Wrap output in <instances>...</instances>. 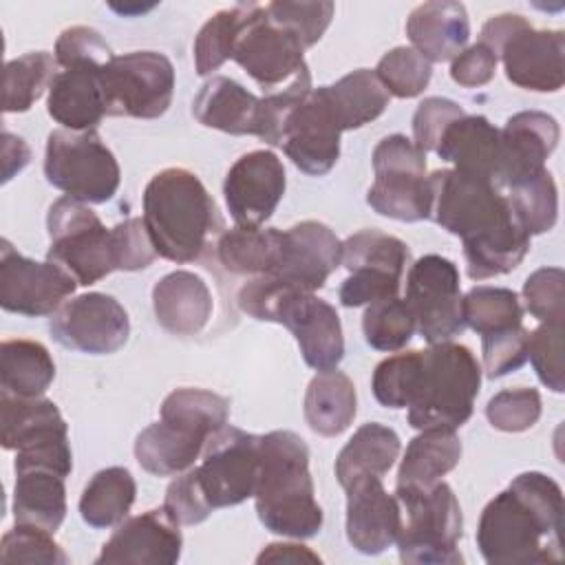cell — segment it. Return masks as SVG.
Listing matches in <instances>:
<instances>
[{
  "mask_svg": "<svg viewBox=\"0 0 565 565\" xmlns=\"http://www.w3.org/2000/svg\"><path fill=\"white\" fill-rule=\"evenodd\" d=\"M46 260L64 267L77 285H95L117 269L110 230L88 207L71 196H60L46 214Z\"/></svg>",
  "mask_w": 565,
  "mask_h": 565,
  "instance_id": "9c48e42d",
  "label": "cell"
},
{
  "mask_svg": "<svg viewBox=\"0 0 565 565\" xmlns=\"http://www.w3.org/2000/svg\"><path fill=\"white\" fill-rule=\"evenodd\" d=\"M194 472L212 510L247 501L260 475V435L223 426L207 439Z\"/></svg>",
  "mask_w": 565,
  "mask_h": 565,
  "instance_id": "7c38bea8",
  "label": "cell"
},
{
  "mask_svg": "<svg viewBox=\"0 0 565 565\" xmlns=\"http://www.w3.org/2000/svg\"><path fill=\"white\" fill-rule=\"evenodd\" d=\"M53 53H55L57 66H62V68L77 64V62L106 64L113 57V51L106 44V40L102 38V33L95 31L93 26H84V24L64 29L55 42Z\"/></svg>",
  "mask_w": 565,
  "mask_h": 565,
  "instance_id": "94428289",
  "label": "cell"
},
{
  "mask_svg": "<svg viewBox=\"0 0 565 565\" xmlns=\"http://www.w3.org/2000/svg\"><path fill=\"white\" fill-rule=\"evenodd\" d=\"M411 263L408 245L380 230H360L342 241V267L349 271L355 269H384L397 276H404L406 265Z\"/></svg>",
  "mask_w": 565,
  "mask_h": 565,
  "instance_id": "7bdbcfd3",
  "label": "cell"
},
{
  "mask_svg": "<svg viewBox=\"0 0 565 565\" xmlns=\"http://www.w3.org/2000/svg\"><path fill=\"white\" fill-rule=\"evenodd\" d=\"M53 380L55 362L42 342L15 338L0 344V393L42 397Z\"/></svg>",
  "mask_w": 565,
  "mask_h": 565,
  "instance_id": "e575fe53",
  "label": "cell"
},
{
  "mask_svg": "<svg viewBox=\"0 0 565 565\" xmlns=\"http://www.w3.org/2000/svg\"><path fill=\"white\" fill-rule=\"evenodd\" d=\"M505 77L525 90L556 93L565 84V33L525 24L497 53Z\"/></svg>",
  "mask_w": 565,
  "mask_h": 565,
  "instance_id": "44dd1931",
  "label": "cell"
},
{
  "mask_svg": "<svg viewBox=\"0 0 565 565\" xmlns=\"http://www.w3.org/2000/svg\"><path fill=\"white\" fill-rule=\"evenodd\" d=\"M282 252V230L278 227H232L216 238V258L230 274H269Z\"/></svg>",
  "mask_w": 565,
  "mask_h": 565,
  "instance_id": "d590c367",
  "label": "cell"
},
{
  "mask_svg": "<svg viewBox=\"0 0 565 565\" xmlns=\"http://www.w3.org/2000/svg\"><path fill=\"white\" fill-rule=\"evenodd\" d=\"M271 20L280 22L282 26L291 29L305 49L320 42L324 31L331 24L335 4L333 2H289V0H276L265 4Z\"/></svg>",
  "mask_w": 565,
  "mask_h": 565,
  "instance_id": "f5cc1de1",
  "label": "cell"
},
{
  "mask_svg": "<svg viewBox=\"0 0 565 565\" xmlns=\"http://www.w3.org/2000/svg\"><path fill=\"white\" fill-rule=\"evenodd\" d=\"M525 24H530L523 15L519 13H499L492 15L490 20H486V24L481 26V44H486L494 55L499 53V49Z\"/></svg>",
  "mask_w": 565,
  "mask_h": 565,
  "instance_id": "be15d7a7",
  "label": "cell"
},
{
  "mask_svg": "<svg viewBox=\"0 0 565 565\" xmlns=\"http://www.w3.org/2000/svg\"><path fill=\"white\" fill-rule=\"evenodd\" d=\"M137 497V483L128 468L110 466L90 477L79 497V516L95 530L119 525Z\"/></svg>",
  "mask_w": 565,
  "mask_h": 565,
  "instance_id": "8d00e7d4",
  "label": "cell"
},
{
  "mask_svg": "<svg viewBox=\"0 0 565 565\" xmlns=\"http://www.w3.org/2000/svg\"><path fill=\"white\" fill-rule=\"evenodd\" d=\"M305 422L322 437L342 435L355 419L358 393L351 377L338 369L318 371L305 393Z\"/></svg>",
  "mask_w": 565,
  "mask_h": 565,
  "instance_id": "1f68e13d",
  "label": "cell"
},
{
  "mask_svg": "<svg viewBox=\"0 0 565 565\" xmlns=\"http://www.w3.org/2000/svg\"><path fill=\"white\" fill-rule=\"evenodd\" d=\"M60 472L49 468L15 470L13 519L22 525H35L55 534L66 516V488Z\"/></svg>",
  "mask_w": 565,
  "mask_h": 565,
  "instance_id": "4dcf8cb0",
  "label": "cell"
},
{
  "mask_svg": "<svg viewBox=\"0 0 565 565\" xmlns=\"http://www.w3.org/2000/svg\"><path fill=\"white\" fill-rule=\"evenodd\" d=\"M399 435L380 422L362 424L335 459V477L342 488L360 477H384L399 457Z\"/></svg>",
  "mask_w": 565,
  "mask_h": 565,
  "instance_id": "836d02e7",
  "label": "cell"
},
{
  "mask_svg": "<svg viewBox=\"0 0 565 565\" xmlns=\"http://www.w3.org/2000/svg\"><path fill=\"white\" fill-rule=\"evenodd\" d=\"M342 130H355L375 121L388 106L391 95L380 84L375 71L358 68L324 86Z\"/></svg>",
  "mask_w": 565,
  "mask_h": 565,
  "instance_id": "74e56055",
  "label": "cell"
},
{
  "mask_svg": "<svg viewBox=\"0 0 565 565\" xmlns=\"http://www.w3.org/2000/svg\"><path fill=\"white\" fill-rule=\"evenodd\" d=\"M106 115L157 119L174 95V66L159 51L113 55L102 68Z\"/></svg>",
  "mask_w": 565,
  "mask_h": 565,
  "instance_id": "8fae6325",
  "label": "cell"
},
{
  "mask_svg": "<svg viewBox=\"0 0 565 565\" xmlns=\"http://www.w3.org/2000/svg\"><path fill=\"white\" fill-rule=\"evenodd\" d=\"M260 88H282L307 71L305 46L298 35L271 20L265 4H254L232 57Z\"/></svg>",
  "mask_w": 565,
  "mask_h": 565,
  "instance_id": "5bb4252c",
  "label": "cell"
},
{
  "mask_svg": "<svg viewBox=\"0 0 565 565\" xmlns=\"http://www.w3.org/2000/svg\"><path fill=\"white\" fill-rule=\"evenodd\" d=\"M486 417L492 428L503 433L530 430L541 417V395L536 388H503L486 404Z\"/></svg>",
  "mask_w": 565,
  "mask_h": 565,
  "instance_id": "f907efd6",
  "label": "cell"
},
{
  "mask_svg": "<svg viewBox=\"0 0 565 565\" xmlns=\"http://www.w3.org/2000/svg\"><path fill=\"white\" fill-rule=\"evenodd\" d=\"M236 305L260 322H278L296 338L302 360L316 371H331L344 358V335L338 311L311 291H300L263 274L247 280Z\"/></svg>",
  "mask_w": 565,
  "mask_h": 565,
  "instance_id": "5b68a950",
  "label": "cell"
},
{
  "mask_svg": "<svg viewBox=\"0 0 565 565\" xmlns=\"http://www.w3.org/2000/svg\"><path fill=\"white\" fill-rule=\"evenodd\" d=\"M342 132L324 86H318L311 88L285 119L280 148L298 170L311 177H322L340 159Z\"/></svg>",
  "mask_w": 565,
  "mask_h": 565,
  "instance_id": "e0dca14e",
  "label": "cell"
},
{
  "mask_svg": "<svg viewBox=\"0 0 565 565\" xmlns=\"http://www.w3.org/2000/svg\"><path fill=\"white\" fill-rule=\"evenodd\" d=\"M181 525L168 510L152 508L137 516H126L102 545L97 565H174L181 558Z\"/></svg>",
  "mask_w": 565,
  "mask_h": 565,
  "instance_id": "d6986e66",
  "label": "cell"
},
{
  "mask_svg": "<svg viewBox=\"0 0 565 565\" xmlns=\"http://www.w3.org/2000/svg\"><path fill=\"white\" fill-rule=\"evenodd\" d=\"M254 503L260 523L274 534L300 541L322 530L324 514L316 501L309 448L294 430L260 435V475Z\"/></svg>",
  "mask_w": 565,
  "mask_h": 565,
  "instance_id": "3957f363",
  "label": "cell"
},
{
  "mask_svg": "<svg viewBox=\"0 0 565 565\" xmlns=\"http://www.w3.org/2000/svg\"><path fill=\"white\" fill-rule=\"evenodd\" d=\"M342 263V241L320 221H300L282 230V252L269 276L300 291H318Z\"/></svg>",
  "mask_w": 565,
  "mask_h": 565,
  "instance_id": "ffe728a7",
  "label": "cell"
},
{
  "mask_svg": "<svg viewBox=\"0 0 565 565\" xmlns=\"http://www.w3.org/2000/svg\"><path fill=\"white\" fill-rule=\"evenodd\" d=\"M205 444V435L159 419L137 435L135 459L146 472L154 477H177L194 466Z\"/></svg>",
  "mask_w": 565,
  "mask_h": 565,
  "instance_id": "f546056e",
  "label": "cell"
},
{
  "mask_svg": "<svg viewBox=\"0 0 565 565\" xmlns=\"http://www.w3.org/2000/svg\"><path fill=\"white\" fill-rule=\"evenodd\" d=\"M68 439V426L53 399L0 393V441L7 450H24Z\"/></svg>",
  "mask_w": 565,
  "mask_h": 565,
  "instance_id": "83f0119b",
  "label": "cell"
},
{
  "mask_svg": "<svg viewBox=\"0 0 565 565\" xmlns=\"http://www.w3.org/2000/svg\"><path fill=\"white\" fill-rule=\"evenodd\" d=\"M57 62L55 55L46 51L24 53L4 64V95L2 110L4 113H26L42 95L51 88Z\"/></svg>",
  "mask_w": 565,
  "mask_h": 565,
  "instance_id": "ab89813d",
  "label": "cell"
},
{
  "mask_svg": "<svg viewBox=\"0 0 565 565\" xmlns=\"http://www.w3.org/2000/svg\"><path fill=\"white\" fill-rule=\"evenodd\" d=\"M457 265L439 254L417 258L406 274V305L428 344L448 342L466 329Z\"/></svg>",
  "mask_w": 565,
  "mask_h": 565,
  "instance_id": "4fadbf2b",
  "label": "cell"
},
{
  "mask_svg": "<svg viewBox=\"0 0 565 565\" xmlns=\"http://www.w3.org/2000/svg\"><path fill=\"white\" fill-rule=\"evenodd\" d=\"M2 563H42V565H66L71 558L53 539V532L15 523L0 541Z\"/></svg>",
  "mask_w": 565,
  "mask_h": 565,
  "instance_id": "c3c4849f",
  "label": "cell"
},
{
  "mask_svg": "<svg viewBox=\"0 0 565 565\" xmlns=\"http://www.w3.org/2000/svg\"><path fill=\"white\" fill-rule=\"evenodd\" d=\"M44 177L71 199L106 203L119 190L121 170L95 130L57 128L46 137Z\"/></svg>",
  "mask_w": 565,
  "mask_h": 565,
  "instance_id": "ba28073f",
  "label": "cell"
},
{
  "mask_svg": "<svg viewBox=\"0 0 565 565\" xmlns=\"http://www.w3.org/2000/svg\"><path fill=\"white\" fill-rule=\"evenodd\" d=\"M406 35L413 49L433 62L457 57L470 38L466 7L452 0H433L415 7L406 20Z\"/></svg>",
  "mask_w": 565,
  "mask_h": 565,
  "instance_id": "4316f807",
  "label": "cell"
},
{
  "mask_svg": "<svg viewBox=\"0 0 565 565\" xmlns=\"http://www.w3.org/2000/svg\"><path fill=\"white\" fill-rule=\"evenodd\" d=\"M2 166H4V177L2 181H11L31 159V152H29V146L24 143L22 137H15L11 135L9 130H4V143H2Z\"/></svg>",
  "mask_w": 565,
  "mask_h": 565,
  "instance_id": "03108f58",
  "label": "cell"
},
{
  "mask_svg": "<svg viewBox=\"0 0 565 565\" xmlns=\"http://www.w3.org/2000/svg\"><path fill=\"white\" fill-rule=\"evenodd\" d=\"M527 358L541 380L552 393L565 391L563 371V322H541L527 338Z\"/></svg>",
  "mask_w": 565,
  "mask_h": 565,
  "instance_id": "816d5d0a",
  "label": "cell"
},
{
  "mask_svg": "<svg viewBox=\"0 0 565 565\" xmlns=\"http://www.w3.org/2000/svg\"><path fill=\"white\" fill-rule=\"evenodd\" d=\"M497 62V55L486 44L477 42L450 60V77L463 88H477L494 77Z\"/></svg>",
  "mask_w": 565,
  "mask_h": 565,
  "instance_id": "6125c7cd",
  "label": "cell"
},
{
  "mask_svg": "<svg viewBox=\"0 0 565 565\" xmlns=\"http://www.w3.org/2000/svg\"><path fill=\"white\" fill-rule=\"evenodd\" d=\"M415 331V316L404 298L395 296L366 305L362 316V333L371 349L386 353L402 351Z\"/></svg>",
  "mask_w": 565,
  "mask_h": 565,
  "instance_id": "f6af8a7d",
  "label": "cell"
},
{
  "mask_svg": "<svg viewBox=\"0 0 565 565\" xmlns=\"http://www.w3.org/2000/svg\"><path fill=\"white\" fill-rule=\"evenodd\" d=\"M256 563H322V558L302 543H269L256 556Z\"/></svg>",
  "mask_w": 565,
  "mask_h": 565,
  "instance_id": "e7e4bbea",
  "label": "cell"
},
{
  "mask_svg": "<svg viewBox=\"0 0 565 565\" xmlns=\"http://www.w3.org/2000/svg\"><path fill=\"white\" fill-rule=\"evenodd\" d=\"M347 492V539L353 550L366 556L386 552L399 536L402 508L388 494L382 477H360Z\"/></svg>",
  "mask_w": 565,
  "mask_h": 565,
  "instance_id": "7402d4cb",
  "label": "cell"
},
{
  "mask_svg": "<svg viewBox=\"0 0 565 565\" xmlns=\"http://www.w3.org/2000/svg\"><path fill=\"white\" fill-rule=\"evenodd\" d=\"M260 97L232 77H210L192 99V115L205 128L227 135H254L258 126Z\"/></svg>",
  "mask_w": 565,
  "mask_h": 565,
  "instance_id": "f1b7e54d",
  "label": "cell"
},
{
  "mask_svg": "<svg viewBox=\"0 0 565 565\" xmlns=\"http://www.w3.org/2000/svg\"><path fill=\"white\" fill-rule=\"evenodd\" d=\"M311 88H313L311 73L307 68L298 77H294L289 84H285L282 88H276V90L267 93L265 97H260L256 137L269 146H280L285 119L309 95Z\"/></svg>",
  "mask_w": 565,
  "mask_h": 565,
  "instance_id": "681fc988",
  "label": "cell"
},
{
  "mask_svg": "<svg viewBox=\"0 0 565 565\" xmlns=\"http://www.w3.org/2000/svg\"><path fill=\"white\" fill-rule=\"evenodd\" d=\"M375 181L366 203L382 216L395 221L430 218L433 192L426 174V152L406 135H388L373 150Z\"/></svg>",
  "mask_w": 565,
  "mask_h": 565,
  "instance_id": "30bf717a",
  "label": "cell"
},
{
  "mask_svg": "<svg viewBox=\"0 0 565 565\" xmlns=\"http://www.w3.org/2000/svg\"><path fill=\"white\" fill-rule=\"evenodd\" d=\"M463 108L448 97H426L413 115V141L419 150L430 152L437 148L444 130L459 117Z\"/></svg>",
  "mask_w": 565,
  "mask_h": 565,
  "instance_id": "91938a15",
  "label": "cell"
},
{
  "mask_svg": "<svg viewBox=\"0 0 565 565\" xmlns=\"http://www.w3.org/2000/svg\"><path fill=\"white\" fill-rule=\"evenodd\" d=\"M152 309L157 322L172 335L188 338L201 333L212 318V294L207 282L188 269L166 274L152 287Z\"/></svg>",
  "mask_w": 565,
  "mask_h": 565,
  "instance_id": "d4e9b609",
  "label": "cell"
},
{
  "mask_svg": "<svg viewBox=\"0 0 565 565\" xmlns=\"http://www.w3.org/2000/svg\"><path fill=\"white\" fill-rule=\"evenodd\" d=\"M461 459V439L455 430L426 428L406 446L395 488L426 490L441 481Z\"/></svg>",
  "mask_w": 565,
  "mask_h": 565,
  "instance_id": "d6a6232c",
  "label": "cell"
},
{
  "mask_svg": "<svg viewBox=\"0 0 565 565\" xmlns=\"http://www.w3.org/2000/svg\"><path fill=\"white\" fill-rule=\"evenodd\" d=\"M113 236V254H115V265L121 271H139L152 265V260L159 256L152 238L146 230L143 218H126L110 227Z\"/></svg>",
  "mask_w": 565,
  "mask_h": 565,
  "instance_id": "9f6ffc18",
  "label": "cell"
},
{
  "mask_svg": "<svg viewBox=\"0 0 565 565\" xmlns=\"http://www.w3.org/2000/svg\"><path fill=\"white\" fill-rule=\"evenodd\" d=\"M402 508L397 552L411 565H459V539L463 536L461 505L452 488L441 479L426 490L395 488Z\"/></svg>",
  "mask_w": 565,
  "mask_h": 565,
  "instance_id": "52a82bcc",
  "label": "cell"
},
{
  "mask_svg": "<svg viewBox=\"0 0 565 565\" xmlns=\"http://www.w3.org/2000/svg\"><path fill=\"white\" fill-rule=\"evenodd\" d=\"M477 355L459 342H439L424 349L419 384L406 419L415 430L461 428L475 411L481 386Z\"/></svg>",
  "mask_w": 565,
  "mask_h": 565,
  "instance_id": "8992f818",
  "label": "cell"
},
{
  "mask_svg": "<svg viewBox=\"0 0 565 565\" xmlns=\"http://www.w3.org/2000/svg\"><path fill=\"white\" fill-rule=\"evenodd\" d=\"M435 152L455 170L497 185L501 161V132L483 115H463L441 135ZM499 188V185H497Z\"/></svg>",
  "mask_w": 565,
  "mask_h": 565,
  "instance_id": "484cf974",
  "label": "cell"
},
{
  "mask_svg": "<svg viewBox=\"0 0 565 565\" xmlns=\"http://www.w3.org/2000/svg\"><path fill=\"white\" fill-rule=\"evenodd\" d=\"M508 203L530 236L550 232L558 218V190L552 172L545 168L536 177L510 188Z\"/></svg>",
  "mask_w": 565,
  "mask_h": 565,
  "instance_id": "ee69618b",
  "label": "cell"
},
{
  "mask_svg": "<svg viewBox=\"0 0 565 565\" xmlns=\"http://www.w3.org/2000/svg\"><path fill=\"white\" fill-rule=\"evenodd\" d=\"M422 364H424V351L413 349V351H402L395 355L384 358L371 377V388L375 399L384 408H408L417 384L422 375Z\"/></svg>",
  "mask_w": 565,
  "mask_h": 565,
  "instance_id": "bcb514c9",
  "label": "cell"
},
{
  "mask_svg": "<svg viewBox=\"0 0 565 565\" xmlns=\"http://www.w3.org/2000/svg\"><path fill=\"white\" fill-rule=\"evenodd\" d=\"M141 218L157 254L179 265L199 260L223 230L214 199L185 168H163L148 181Z\"/></svg>",
  "mask_w": 565,
  "mask_h": 565,
  "instance_id": "277c9868",
  "label": "cell"
},
{
  "mask_svg": "<svg viewBox=\"0 0 565 565\" xmlns=\"http://www.w3.org/2000/svg\"><path fill=\"white\" fill-rule=\"evenodd\" d=\"M561 527V486L530 470L488 501L477 525V547L490 565L554 563L563 558Z\"/></svg>",
  "mask_w": 565,
  "mask_h": 565,
  "instance_id": "7a4b0ae2",
  "label": "cell"
},
{
  "mask_svg": "<svg viewBox=\"0 0 565 565\" xmlns=\"http://www.w3.org/2000/svg\"><path fill=\"white\" fill-rule=\"evenodd\" d=\"M523 300L530 316L541 322L565 318V274L561 267H541L523 282Z\"/></svg>",
  "mask_w": 565,
  "mask_h": 565,
  "instance_id": "db71d44e",
  "label": "cell"
},
{
  "mask_svg": "<svg viewBox=\"0 0 565 565\" xmlns=\"http://www.w3.org/2000/svg\"><path fill=\"white\" fill-rule=\"evenodd\" d=\"M252 4H234L216 11L194 38V68L201 77L218 71L234 57L236 42L245 29Z\"/></svg>",
  "mask_w": 565,
  "mask_h": 565,
  "instance_id": "60d3db41",
  "label": "cell"
},
{
  "mask_svg": "<svg viewBox=\"0 0 565 565\" xmlns=\"http://www.w3.org/2000/svg\"><path fill=\"white\" fill-rule=\"evenodd\" d=\"M163 508L179 525H199L214 512L199 486L194 466L177 475V479L168 486Z\"/></svg>",
  "mask_w": 565,
  "mask_h": 565,
  "instance_id": "680465c9",
  "label": "cell"
},
{
  "mask_svg": "<svg viewBox=\"0 0 565 565\" xmlns=\"http://www.w3.org/2000/svg\"><path fill=\"white\" fill-rule=\"evenodd\" d=\"M53 340L71 351L108 355L119 351L130 335V318L121 302L102 291L66 300L49 320Z\"/></svg>",
  "mask_w": 565,
  "mask_h": 565,
  "instance_id": "2e32d148",
  "label": "cell"
},
{
  "mask_svg": "<svg viewBox=\"0 0 565 565\" xmlns=\"http://www.w3.org/2000/svg\"><path fill=\"white\" fill-rule=\"evenodd\" d=\"M527 338H530V331L523 324L508 329L503 333L483 335L481 371L486 373V377L494 380V377H503L508 373L519 371L527 360Z\"/></svg>",
  "mask_w": 565,
  "mask_h": 565,
  "instance_id": "11a10c76",
  "label": "cell"
},
{
  "mask_svg": "<svg viewBox=\"0 0 565 565\" xmlns=\"http://www.w3.org/2000/svg\"><path fill=\"white\" fill-rule=\"evenodd\" d=\"M285 188V166L276 152L252 150L230 166L223 181V196L236 225L263 227L276 212Z\"/></svg>",
  "mask_w": 565,
  "mask_h": 565,
  "instance_id": "ac0fdd59",
  "label": "cell"
},
{
  "mask_svg": "<svg viewBox=\"0 0 565 565\" xmlns=\"http://www.w3.org/2000/svg\"><path fill=\"white\" fill-rule=\"evenodd\" d=\"M375 75L388 95L411 99L422 95L430 84L433 64L413 46H395L380 57Z\"/></svg>",
  "mask_w": 565,
  "mask_h": 565,
  "instance_id": "7dc6e473",
  "label": "cell"
},
{
  "mask_svg": "<svg viewBox=\"0 0 565 565\" xmlns=\"http://www.w3.org/2000/svg\"><path fill=\"white\" fill-rule=\"evenodd\" d=\"M161 419L190 428L207 439L227 426L230 402L227 397L194 386H181L166 395L161 402Z\"/></svg>",
  "mask_w": 565,
  "mask_h": 565,
  "instance_id": "f35d334b",
  "label": "cell"
},
{
  "mask_svg": "<svg viewBox=\"0 0 565 565\" xmlns=\"http://www.w3.org/2000/svg\"><path fill=\"white\" fill-rule=\"evenodd\" d=\"M402 276L384 271V269H355L349 271L340 287V302L344 307H366L377 300L399 296Z\"/></svg>",
  "mask_w": 565,
  "mask_h": 565,
  "instance_id": "6f0895ef",
  "label": "cell"
},
{
  "mask_svg": "<svg viewBox=\"0 0 565 565\" xmlns=\"http://www.w3.org/2000/svg\"><path fill=\"white\" fill-rule=\"evenodd\" d=\"M501 132V161L497 185L514 188L541 170L561 139L558 121L541 110H521L512 115Z\"/></svg>",
  "mask_w": 565,
  "mask_h": 565,
  "instance_id": "603a6c76",
  "label": "cell"
},
{
  "mask_svg": "<svg viewBox=\"0 0 565 565\" xmlns=\"http://www.w3.org/2000/svg\"><path fill=\"white\" fill-rule=\"evenodd\" d=\"M99 62H77L51 82L46 110L66 130H95L106 115Z\"/></svg>",
  "mask_w": 565,
  "mask_h": 565,
  "instance_id": "cb8c5ba5",
  "label": "cell"
},
{
  "mask_svg": "<svg viewBox=\"0 0 565 565\" xmlns=\"http://www.w3.org/2000/svg\"><path fill=\"white\" fill-rule=\"evenodd\" d=\"M463 322L483 335L503 333L523 324V307L516 291L508 287L479 285L461 298Z\"/></svg>",
  "mask_w": 565,
  "mask_h": 565,
  "instance_id": "b9f144b4",
  "label": "cell"
},
{
  "mask_svg": "<svg viewBox=\"0 0 565 565\" xmlns=\"http://www.w3.org/2000/svg\"><path fill=\"white\" fill-rule=\"evenodd\" d=\"M428 181L430 216L441 230L461 238L472 280L503 276L521 265L530 252V234L494 183L455 168L435 170Z\"/></svg>",
  "mask_w": 565,
  "mask_h": 565,
  "instance_id": "6da1fadb",
  "label": "cell"
},
{
  "mask_svg": "<svg viewBox=\"0 0 565 565\" xmlns=\"http://www.w3.org/2000/svg\"><path fill=\"white\" fill-rule=\"evenodd\" d=\"M77 280L53 260H33L22 256L7 238L0 243V305L9 313L26 318L53 316Z\"/></svg>",
  "mask_w": 565,
  "mask_h": 565,
  "instance_id": "9a60e30c",
  "label": "cell"
}]
</instances>
